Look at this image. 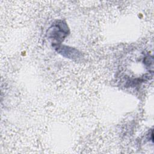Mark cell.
Returning <instances> with one entry per match:
<instances>
[{"mask_svg": "<svg viewBox=\"0 0 154 154\" xmlns=\"http://www.w3.org/2000/svg\"><path fill=\"white\" fill-rule=\"evenodd\" d=\"M68 28L66 25L62 21H58L55 25L52 26L49 30V37L57 40V42H61L67 35Z\"/></svg>", "mask_w": 154, "mask_h": 154, "instance_id": "1", "label": "cell"}]
</instances>
